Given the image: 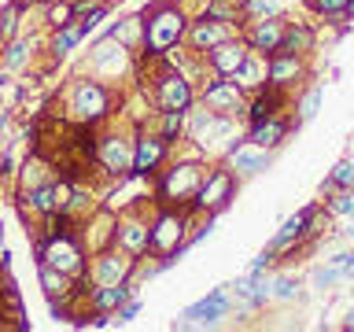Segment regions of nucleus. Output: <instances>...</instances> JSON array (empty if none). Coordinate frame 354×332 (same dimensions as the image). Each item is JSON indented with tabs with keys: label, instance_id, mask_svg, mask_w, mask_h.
Segmentation results:
<instances>
[{
	"label": "nucleus",
	"instance_id": "f257e3e1",
	"mask_svg": "<svg viewBox=\"0 0 354 332\" xmlns=\"http://www.w3.org/2000/svg\"><path fill=\"white\" fill-rule=\"evenodd\" d=\"M185 33V15L177 8H155L148 15V48L151 52H166L181 41Z\"/></svg>",
	"mask_w": 354,
	"mask_h": 332
},
{
	"label": "nucleus",
	"instance_id": "f03ea898",
	"mask_svg": "<svg viewBox=\"0 0 354 332\" xmlns=\"http://www.w3.org/2000/svg\"><path fill=\"white\" fill-rule=\"evenodd\" d=\"M232 188H236V181H232V170H214L207 174V181L196 188V207L203 210H221L232 199Z\"/></svg>",
	"mask_w": 354,
	"mask_h": 332
},
{
	"label": "nucleus",
	"instance_id": "7ed1b4c3",
	"mask_svg": "<svg viewBox=\"0 0 354 332\" xmlns=\"http://www.w3.org/2000/svg\"><path fill=\"white\" fill-rule=\"evenodd\" d=\"M71 107H74V115H77V118L93 122V118H100V115L107 111V93H104V89H100L96 82H85V85H77V89H74Z\"/></svg>",
	"mask_w": 354,
	"mask_h": 332
},
{
	"label": "nucleus",
	"instance_id": "20e7f679",
	"mask_svg": "<svg viewBox=\"0 0 354 332\" xmlns=\"http://www.w3.org/2000/svg\"><path fill=\"white\" fill-rule=\"evenodd\" d=\"M281 37H284V22L277 19V15H266V19H259L251 26V33H248V48H254V52H277V44H281Z\"/></svg>",
	"mask_w": 354,
	"mask_h": 332
},
{
	"label": "nucleus",
	"instance_id": "39448f33",
	"mask_svg": "<svg viewBox=\"0 0 354 332\" xmlns=\"http://www.w3.org/2000/svg\"><path fill=\"white\" fill-rule=\"evenodd\" d=\"M248 55L251 52H248V44H243V41H221L218 48H210V66H214L221 77H232Z\"/></svg>",
	"mask_w": 354,
	"mask_h": 332
},
{
	"label": "nucleus",
	"instance_id": "423d86ee",
	"mask_svg": "<svg viewBox=\"0 0 354 332\" xmlns=\"http://www.w3.org/2000/svg\"><path fill=\"white\" fill-rule=\"evenodd\" d=\"M229 163L232 170L251 177V174H262L266 166H270V148H259V144H240V148L229 151Z\"/></svg>",
	"mask_w": 354,
	"mask_h": 332
},
{
	"label": "nucleus",
	"instance_id": "0eeeda50",
	"mask_svg": "<svg viewBox=\"0 0 354 332\" xmlns=\"http://www.w3.org/2000/svg\"><path fill=\"white\" fill-rule=\"evenodd\" d=\"M303 74V63H299V55H284V52H273L270 63H266V85H292L295 77Z\"/></svg>",
	"mask_w": 354,
	"mask_h": 332
},
{
	"label": "nucleus",
	"instance_id": "6e6552de",
	"mask_svg": "<svg viewBox=\"0 0 354 332\" xmlns=\"http://www.w3.org/2000/svg\"><path fill=\"white\" fill-rule=\"evenodd\" d=\"M159 104L166 111H188V104H192V89H188V82L181 74H162L159 82Z\"/></svg>",
	"mask_w": 354,
	"mask_h": 332
},
{
	"label": "nucleus",
	"instance_id": "1a4fd4ad",
	"mask_svg": "<svg viewBox=\"0 0 354 332\" xmlns=\"http://www.w3.org/2000/svg\"><path fill=\"white\" fill-rule=\"evenodd\" d=\"M44 259H48L55 270H63V273H74V270H82V251L74 248V240L71 237H55L48 248L41 251Z\"/></svg>",
	"mask_w": 354,
	"mask_h": 332
},
{
	"label": "nucleus",
	"instance_id": "9d476101",
	"mask_svg": "<svg viewBox=\"0 0 354 332\" xmlns=\"http://www.w3.org/2000/svg\"><path fill=\"white\" fill-rule=\"evenodd\" d=\"M240 100H243V89L232 77H221V82L207 85V107L210 111H236Z\"/></svg>",
	"mask_w": 354,
	"mask_h": 332
},
{
	"label": "nucleus",
	"instance_id": "9b49d317",
	"mask_svg": "<svg viewBox=\"0 0 354 332\" xmlns=\"http://www.w3.org/2000/svg\"><path fill=\"white\" fill-rule=\"evenodd\" d=\"M221 41H229V22H218V19H210L203 15V22H196L192 26V44L196 48H218Z\"/></svg>",
	"mask_w": 354,
	"mask_h": 332
},
{
	"label": "nucleus",
	"instance_id": "f8f14e48",
	"mask_svg": "<svg viewBox=\"0 0 354 332\" xmlns=\"http://www.w3.org/2000/svg\"><path fill=\"white\" fill-rule=\"evenodd\" d=\"M225 310H229V295L225 292H214V295L199 299L196 306H188L181 317L188 321V325H192V321H218V317H225Z\"/></svg>",
	"mask_w": 354,
	"mask_h": 332
},
{
	"label": "nucleus",
	"instance_id": "ddd939ff",
	"mask_svg": "<svg viewBox=\"0 0 354 332\" xmlns=\"http://www.w3.org/2000/svg\"><path fill=\"white\" fill-rule=\"evenodd\" d=\"M314 48V30L303 26V22H292V26H284V37L281 44H277V52H284V55H303Z\"/></svg>",
	"mask_w": 354,
	"mask_h": 332
},
{
	"label": "nucleus",
	"instance_id": "4468645a",
	"mask_svg": "<svg viewBox=\"0 0 354 332\" xmlns=\"http://www.w3.org/2000/svg\"><path fill=\"white\" fill-rule=\"evenodd\" d=\"M288 137V122L284 118H262V122H254L251 126V144H259V148H277Z\"/></svg>",
	"mask_w": 354,
	"mask_h": 332
},
{
	"label": "nucleus",
	"instance_id": "2eb2a0df",
	"mask_svg": "<svg viewBox=\"0 0 354 332\" xmlns=\"http://www.w3.org/2000/svg\"><path fill=\"white\" fill-rule=\"evenodd\" d=\"M314 218H317V210H314V207L299 210L295 218H288V221H284V229H281V232H277V237H273V243H270V248H273V251L288 248V243H292V240H299V237H303V232H306V225H310V221H314Z\"/></svg>",
	"mask_w": 354,
	"mask_h": 332
},
{
	"label": "nucleus",
	"instance_id": "dca6fc26",
	"mask_svg": "<svg viewBox=\"0 0 354 332\" xmlns=\"http://www.w3.org/2000/svg\"><path fill=\"white\" fill-rule=\"evenodd\" d=\"M181 229H185V221H181V218H174V214L159 218V225H155L151 240H148V248H159V251H174V248H177V240H181Z\"/></svg>",
	"mask_w": 354,
	"mask_h": 332
},
{
	"label": "nucleus",
	"instance_id": "f3484780",
	"mask_svg": "<svg viewBox=\"0 0 354 332\" xmlns=\"http://www.w3.org/2000/svg\"><path fill=\"white\" fill-rule=\"evenodd\" d=\"M162 151H166V140L140 137V140H137V151H133V170H137V174L155 170V163L162 159Z\"/></svg>",
	"mask_w": 354,
	"mask_h": 332
},
{
	"label": "nucleus",
	"instance_id": "a211bd4d",
	"mask_svg": "<svg viewBox=\"0 0 354 332\" xmlns=\"http://www.w3.org/2000/svg\"><path fill=\"white\" fill-rule=\"evenodd\" d=\"M281 104H284L281 89L266 85V93H259V96H254V104H251V126H254V122H262V118H273L277 111H281Z\"/></svg>",
	"mask_w": 354,
	"mask_h": 332
},
{
	"label": "nucleus",
	"instance_id": "6ab92c4d",
	"mask_svg": "<svg viewBox=\"0 0 354 332\" xmlns=\"http://www.w3.org/2000/svg\"><path fill=\"white\" fill-rule=\"evenodd\" d=\"M196 188H199V170H196V166H181V170H174L170 177H166L162 192H170V196H188V192H196Z\"/></svg>",
	"mask_w": 354,
	"mask_h": 332
},
{
	"label": "nucleus",
	"instance_id": "aec40b11",
	"mask_svg": "<svg viewBox=\"0 0 354 332\" xmlns=\"http://www.w3.org/2000/svg\"><path fill=\"white\" fill-rule=\"evenodd\" d=\"M85 33H88V30H85V22H82V19H77V22H74V19H71V22H63L59 33H55V55H66L77 41L85 37Z\"/></svg>",
	"mask_w": 354,
	"mask_h": 332
},
{
	"label": "nucleus",
	"instance_id": "412c9836",
	"mask_svg": "<svg viewBox=\"0 0 354 332\" xmlns=\"http://www.w3.org/2000/svg\"><path fill=\"white\" fill-rule=\"evenodd\" d=\"M232 82H236L240 89H259V85L266 82V66H262L259 59H251V55H248V59L240 63V71L232 74Z\"/></svg>",
	"mask_w": 354,
	"mask_h": 332
},
{
	"label": "nucleus",
	"instance_id": "4be33fe9",
	"mask_svg": "<svg viewBox=\"0 0 354 332\" xmlns=\"http://www.w3.org/2000/svg\"><path fill=\"white\" fill-rule=\"evenodd\" d=\"M100 155H104L107 170H126V166H133V155H129V148L122 140H107Z\"/></svg>",
	"mask_w": 354,
	"mask_h": 332
},
{
	"label": "nucleus",
	"instance_id": "5701e85b",
	"mask_svg": "<svg viewBox=\"0 0 354 332\" xmlns=\"http://www.w3.org/2000/svg\"><path fill=\"white\" fill-rule=\"evenodd\" d=\"M126 299H129V288L126 284H104V288H100V292H96V306L100 310H115V306H122V303H126Z\"/></svg>",
	"mask_w": 354,
	"mask_h": 332
},
{
	"label": "nucleus",
	"instance_id": "b1692460",
	"mask_svg": "<svg viewBox=\"0 0 354 332\" xmlns=\"http://www.w3.org/2000/svg\"><path fill=\"white\" fill-rule=\"evenodd\" d=\"M96 277H100V284H118L122 277H126V259H115V255L100 259V266H96Z\"/></svg>",
	"mask_w": 354,
	"mask_h": 332
},
{
	"label": "nucleus",
	"instance_id": "393cba45",
	"mask_svg": "<svg viewBox=\"0 0 354 332\" xmlns=\"http://www.w3.org/2000/svg\"><path fill=\"white\" fill-rule=\"evenodd\" d=\"M148 240H151V232L144 225H133V221H129V225H122V248H126V251H144V248H148Z\"/></svg>",
	"mask_w": 354,
	"mask_h": 332
},
{
	"label": "nucleus",
	"instance_id": "a878e982",
	"mask_svg": "<svg viewBox=\"0 0 354 332\" xmlns=\"http://www.w3.org/2000/svg\"><path fill=\"white\" fill-rule=\"evenodd\" d=\"M347 185H354V163H339L336 170H332V177L325 181V192L332 196V192H339V188H347Z\"/></svg>",
	"mask_w": 354,
	"mask_h": 332
},
{
	"label": "nucleus",
	"instance_id": "bb28decb",
	"mask_svg": "<svg viewBox=\"0 0 354 332\" xmlns=\"http://www.w3.org/2000/svg\"><path fill=\"white\" fill-rule=\"evenodd\" d=\"M207 15L218 19V22H236L240 8H236V0H210V4H207Z\"/></svg>",
	"mask_w": 354,
	"mask_h": 332
},
{
	"label": "nucleus",
	"instance_id": "cd10ccee",
	"mask_svg": "<svg viewBox=\"0 0 354 332\" xmlns=\"http://www.w3.org/2000/svg\"><path fill=\"white\" fill-rule=\"evenodd\" d=\"M30 203L37 210H55V207H59V188H55V185H41L37 192L30 196Z\"/></svg>",
	"mask_w": 354,
	"mask_h": 332
},
{
	"label": "nucleus",
	"instance_id": "c85d7f7f",
	"mask_svg": "<svg viewBox=\"0 0 354 332\" xmlns=\"http://www.w3.org/2000/svg\"><path fill=\"white\" fill-rule=\"evenodd\" d=\"M41 284H44V288H48V292H52V295H55V292H59V295L66 292V277H63V270H59V273H55V270H52V266H44V270H41Z\"/></svg>",
	"mask_w": 354,
	"mask_h": 332
},
{
	"label": "nucleus",
	"instance_id": "c756f323",
	"mask_svg": "<svg viewBox=\"0 0 354 332\" xmlns=\"http://www.w3.org/2000/svg\"><path fill=\"white\" fill-rule=\"evenodd\" d=\"M243 8H248L251 15L266 19V15H277V11H281V0H243Z\"/></svg>",
	"mask_w": 354,
	"mask_h": 332
},
{
	"label": "nucleus",
	"instance_id": "7c9ffc66",
	"mask_svg": "<svg viewBox=\"0 0 354 332\" xmlns=\"http://www.w3.org/2000/svg\"><path fill=\"white\" fill-rule=\"evenodd\" d=\"M295 277H277V281L270 284V295L273 299H295Z\"/></svg>",
	"mask_w": 354,
	"mask_h": 332
},
{
	"label": "nucleus",
	"instance_id": "2f4dec72",
	"mask_svg": "<svg viewBox=\"0 0 354 332\" xmlns=\"http://www.w3.org/2000/svg\"><path fill=\"white\" fill-rule=\"evenodd\" d=\"M321 96H325V89H321V85H317V89H310L306 100H303V107H299V118H303V122H306V118H314V115H317Z\"/></svg>",
	"mask_w": 354,
	"mask_h": 332
},
{
	"label": "nucleus",
	"instance_id": "473e14b6",
	"mask_svg": "<svg viewBox=\"0 0 354 332\" xmlns=\"http://www.w3.org/2000/svg\"><path fill=\"white\" fill-rule=\"evenodd\" d=\"M336 281H347V277H343V270H339L336 262H332V266H325V270H317V273H314V284H317V288H328V284H336Z\"/></svg>",
	"mask_w": 354,
	"mask_h": 332
},
{
	"label": "nucleus",
	"instance_id": "72a5a7b5",
	"mask_svg": "<svg viewBox=\"0 0 354 332\" xmlns=\"http://www.w3.org/2000/svg\"><path fill=\"white\" fill-rule=\"evenodd\" d=\"M328 207L336 210V214H351V218H354V192H336Z\"/></svg>",
	"mask_w": 354,
	"mask_h": 332
},
{
	"label": "nucleus",
	"instance_id": "f704fd0d",
	"mask_svg": "<svg viewBox=\"0 0 354 332\" xmlns=\"http://www.w3.org/2000/svg\"><path fill=\"white\" fill-rule=\"evenodd\" d=\"M310 8L321 11V15H339L347 8V0H310Z\"/></svg>",
	"mask_w": 354,
	"mask_h": 332
},
{
	"label": "nucleus",
	"instance_id": "c9c22d12",
	"mask_svg": "<svg viewBox=\"0 0 354 332\" xmlns=\"http://www.w3.org/2000/svg\"><path fill=\"white\" fill-rule=\"evenodd\" d=\"M185 126V111H166V137H177Z\"/></svg>",
	"mask_w": 354,
	"mask_h": 332
},
{
	"label": "nucleus",
	"instance_id": "e433bc0d",
	"mask_svg": "<svg viewBox=\"0 0 354 332\" xmlns=\"http://www.w3.org/2000/svg\"><path fill=\"white\" fill-rule=\"evenodd\" d=\"M26 52H30V44L26 41H15V44H11V52H8V66H22Z\"/></svg>",
	"mask_w": 354,
	"mask_h": 332
},
{
	"label": "nucleus",
	"instance_id": "4c0bfd02",
	"mask_svg": "<svg viewBox=\"0 0 354 332\" xmlns=\"http://www.w3.org/2000/svg\"><path fill=\"white\" fill-rule=\"evenodd\" d=\"M71 15H74V8H66V4H52V8H48V19L55 22V26H63V22H71Z\"/></svg>",
	"mask_w": 354,
	"mask_h": 332
},
{
	"label": "nucleus",
	"instance_id": "58836bf2",
	"mask_svg": "<svg viewBox=\"0 0 354 332\" xmlns=\"http://www.w3.org/2000/svg\"><path fill=\"white\" fill-rule=\"evenodd\" d=\"M15 15H19V4H11L4 11V19H0V37H11V30H15Z\"/></svg>",
	"mask_w": 354,
	"mask_h": 332
},
{
	"label": "nucleus",
	"instance_id": "ea45409f",
	"mask_svg": "<svg viewBox=\"0 0 354 332\" xmlns=\"http://www.w3.org/2000/svg\"><path fill=\"white\" fill-rule=\"evenodd\" d=\"M133 314H137V303H126V306L118 310V321H129Z\"/></svg>",
	"mask_w": 354,
	"mask_h": 332
},
{
	"label": "nucleus",
	"instance_id": "a19ab883",
	"mask_svg": "<svg viewBox=\"0 0 354 332\" xmlns=\"http://www.w3.org/2000/svg\"><path fill=\"white\" fill-rule=\"evenodd\" d=\"M351 15H354V0H347V8L339 11V19H351Z\"/></svg>",
	"mask_w": 354,
	"mask_h": 332
},
{
	"label": "nucleus",
	"instance_id": "79ce46f5",
	"mask_svg": "<svg viewBox=\"0 0 354 332\" xmlns=\"http://www.w3.org/2000/svg\"><path fill=\"white\" fill-rule=\"evenodd\" d=\"M347 329L354 332V310H351V314H347Z\"/></svg>",
	"mask_w": 354,
	"mask_h": 332
},
{
	"label": "nucleus",
	"instance_id": "37998d69",
	"mask_svg": "<svg viewBox=\"0 0 354 332\" xmlns=\"http://www.w3.org/2000/svg\"><path fill=\"white\" fill-rule=\"evenodd\" d=\"M347 237H351V240H354V221H351V229H347Z\"/></svg>",
	"mask_w": 354,
	"mask_h": 332
},
{
	"label": "nucleus",
	"instance_id": "c03bdc74",
	"mask_svg": "<svg viewBox=\"0 0 354 332\" xmlns=\"http://www.w3.org/2000/svg\"><path fill=\"white\" fill-rule=\"evenodd\" d=\"M22 4H41V0H22Z\"/></svg>",
	"mask_w": 354,
	"mask_h": 332
}]
</instances>
